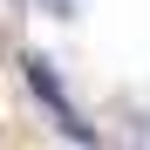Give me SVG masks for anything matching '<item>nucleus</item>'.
Here are the masks:
<instances>
[{"label": "nucleus", "mask_w": 150, "mask_h": 150, "mask_svg": "<svg viewBox=\"0 0 150 150\" xmlns=\"http://www.w3.org/2000/svg\"><path fill=\"white\" fill-rule=\"evenodd\" d=\"M21 75H28V82H34V103H41L48 116H62V109H68V96H62V75L48 68L41 55H28V62H21Z\"/></svg>", "instance_id": "f257e3e1"}, {"label": "nucleus", "mask_w": 150, "mask_h": 150, "mask_svg": "<svg viewBox=\"0 0 150 150\" xmlns=\"http://www.w3.org/2000/svg\"><path fill=\"white\" fill-rule=\"evenodd\" d=\"M41 7L55 14V21H75V7H82V0H41Z\"/></svg>", "instance_id": "f03ea898"}]
</instances>
